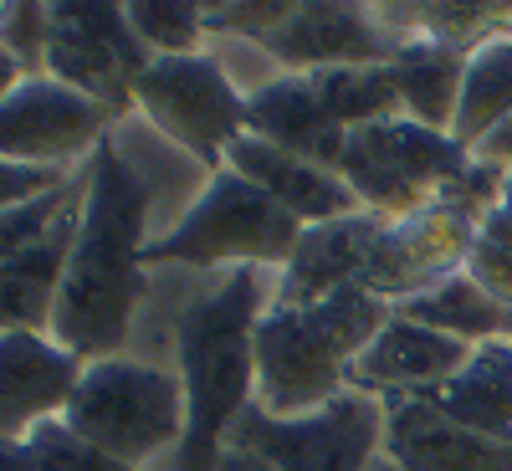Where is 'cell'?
Returning a JSON list of instances; mask_svg holds the SVG:
<instances>
[{
    "label": "cell",
    "instance_id": "obj_28",
    "mask_svg": "<svg viewBox=\"0 0 512 471\" xmlns=\"http://www.w3.org/2000/svg\"><path fill=\"white\" fill-rule=\"evenodd\" d=\"M47 36H52V11L47 6H11L6 26H0V47L26 67V77H36L41 62H47Z\"/></svg>",
    "mask_w": 512,
    "mask_h": 471
},
{
    "label": "cell",
    "instance_id": "obj_5",
    "mask_svg": "<svg viewBox=\"0 0 512 471\" xmlns=\"http://www.w3.org/2000/svg\"><path fill=\"white\" fill-rule=\"evenodd\" d=\"M62 420L103 456L139 471L149 456L185 441V384L154 364L98 359L82 369Z\"/></svg>",
    "mask_w": 512,
    "mask_h": 471
},
{
    "label": "cell",
    "instance_id": "obj_2",
    "mask_svg": "<svg viewBox=\"0 0 512 471\" xmlns=\"http://www.w3.org/2000/svg\"><path fill=\"white\" fill-rule=\"evenodd\" d=\"M256 267H236L216 292L195 297L175 318V354L185 384V441L175 471H221L236 420L256 405V323H262Z\"/></svg>",
    "mask_w": 512,
    "mask_h": 471
},
{
    "label": "cell",
    "instance_id": "obj_21",
    "mask_svg": "<svg viewBox=\"0 0 512 471\" xmlns=\"http://www.w3.org/2000/svg\"><path fill=\"white\" fill-rule=\"evenodd\" d=\"M466 57H472V47H456V41H441V36H410V41H400V57L390 62V72H395L405 118L436 128V134H451L461 77H466Z\"/></svg>",
    "mask_w": 512,
    "mask_h": 471
},
{
    "label": "cell",
    "instance_id": "obj_15",
    "mask_svg": "<svg viewBox=\"0 0 512 471\" xmlns=\"http://www.w3.org/2000/svg\"><path fill=\"white\" fill-rule=\"evenodd\" d=\"M384 461L395 471H512V446L466 431L425 400H384Z\"/></svg>",
    "mask_w": 512,
    "mask_h": 471
},
{
    "label": "cell",
    "instance_id": "obj_27",
    "mask_svg": "<svg viewBox=\"0 0 512 471\" xmlns=\"http://www.w3.org/2000/svg\"><path fill=\"white\" fill-rule=\"evenodd\" d=\"M26 451H31V466L36 471H134L113 456H103L93 441H82L67 420H47L26 436Z\"/></svg>",
    "mask_w": 512,
    "mask_h": 471
},
{
    "label": "cell",
    "instance_id": "obj_13",
    "mask_svg": "<svg viewBox=\"0 0 512 471\" xmlns=\"http://www.w3.org/2000/svg\"><path fill=\"white\" fill-rule=\"evenodd\" d=\"M472 354L477 349L461 344V338H446L405 313H390V323L374 333V344L349 364V390L374 400H420L441 390L446 379H456Z\"/></svg>",
    "mask_w": 512,
    "mask_h": 471
},
{
    "label": "cell",
    "instance_id": "obj_23",
    "mask_svg": "<svg viewBox=\"0 0 512 471\" xmlns=\"http://www.w3.org/2000/svg\"><path fill=\"white\" fill-rule=\"evenodd\" d=\"M502 118H512V31L482 36L472 47V57H466L451 139L472 154Z\"/></svg>",
    "mask_w": 512,
    "mask_h": 471
},
{
    "label": "cell",
    "instance_id": "obj_32",
    "mask_svg": "<svg viewBox=\"0 0 512 471\" xmlns=\"http://www.w3.org/2000/svg\"><path fill=\"white\" fill-rule=\"evenodd\" d=\"M477 241H487V246H502V251H512V210H492V216L477 226Z\"/></svg>",
    "mask_w": 512,
    "mask_h": 471
},
{
    "label": "cell",
    "instance_id": "obj_31",
    "mask_svg": "<svg viewBox=\"0 0 512 471\" xmlns=\"http://www.w3.org/2000/svg\"><path fill=\"white\" fill-rule=\"evenodd\" d=\"M472 159L477 164H492V169H502V175H512V118H502L492 134L472 149Z\"/></svg>",
    "mask_w": 512,
    "mask_h": 471
},
{
    "label": "cell",
    "instance_id": "obj_19",
    "mask_svg": "<svg viewBox=\"0 0 512 471\" xmlns=\"http://www.w3.org/2000/svg\"><path fill=\"white\" fill-rule=\"evenodd\" d=\"M82 200L31 251L0 262V333H52V313H57L77 226H82Z\"/></svg>",
    "mask_w": 512,
    "mask_h": 471
},
{
    "label": "cell",
    "instance_id": "obj_1",
    "mask_svg": "<svg viewBox=\"0 0 512 471\" xmlns=\"http://www.w3.org/2000/svg\"><path fill=\"white\" fill-rule=\"evenodd\" d=\"M144 231H149V190L134 175L113 139L88 159V200L67 262V282L52 313V338L82 364L118 359L134 308L144 297Z\"/></svg>",
    "mask_w": 512,
    "mask_h": 471
},
{
    "label": "cell",
    "instance_id": "obj_8",
    "mask_svg": "<svg viewBox=\"0 0 512 471\" xmlns=\"http://www.w3.org/2000/svg\"><path fill=\"white\" fill-rule=\"evenodd\" d=\"M134 103L154 118L159 134L210 164V175L226 169L231 144L246 134V98L236 93L231 72L205 52L154 57L134 88Z\"/></svg>",
    "mask_w": 512,
    "mask_h": 471
},
{
    "label": "cell",
    "instance_id": "obj_36",
    "mask_svg": "<svg viewBox=\"0 0 512 471\" xmlns=\"http://www.w3.org/2000/svg\"><path fill=\"white\" fill-rule=\"evenodd\" d=\"M502 210H512V175L502 180Z\"/></svg>",
    "mask_w": 512,
    "mask_h": 471
},
{
    "label": "cell",
    "instance_id": "obj_11",
    "mask_svg": "<svg viewBox=\"0 0 512 471\" xmlns=\"http://www.w3.org/2000/svg\"><path fill=\"white\" fill-rule=\"evenodd\" d=\"M103 128H108V113L93 98L72 93L67 82L47 72H36L0 103V159L67 169L82 154L93 159V149L108 139Z\"/></svg>",
    "mask_w": 512,
    "mask_h": 471
},
{
    "label": "cell",
    "instance_id": "obj_33",
    "mask_svg": "<svg viewBox=\"0 0 512 471\" xmlns=\"http://www.w3.org/2000/svg\"><path fill=\"white\" fill-rule=\"evenodd\" d=\"M21 82H26V67H21L6 47H0V103H6V98L21 88Z\"/></svg>",
    "mask_w": 512,
    "mask_h": 471
},
{
    "label": "cell",
    "instance_id": "obj_20",
    "mask_svg": "<svg viewBox=\"0 0 512 471\" xmlns=\"http://www.w3.org/2000/svg\"><path fill=\"white\" fill-rule=\"evenodd\" d=\"M420 400L466 431L512 446V344H482L456 379H446L441 390Z\"/></svg>",
    "mask_w": 512,
    "mask_h": 471
},
{
    "label": "cell",
    "instance_id": "obj_12",
    "mask_svg": "<svg viewBox=\"0 0 512 471\" xmlns=\"http://www.w3.org/2000/svg\"><path fill=\"white\" fill-rule=\"evenodd\" d=\"M262 52L292 77H313L328 67H390L400 41L384 31L369 6H292V16L262 41Z\"/></svg>",
    "mask_w": 512,
    "mask_h": 471
},
{
    "label": "cell",
    "instance_id": "obj_7",
    "mask_svg": "<svg viewBox=\"0 0 512 471\" xmlns=\"http://www.w3.org/2000/svg\"><path fill=\"white\" fill-rule=\"evenodd\" d=\"M226 446L262 456L277 471H369L384 446V400L344 390L323 410L292 420H277L262 405H251Z\"/></svg>",
    "mask_w": 512,
    "mask_h": 471
},
{
    "label": "cell",
    "instance_id": "obj_6",
    "mask_svg": "<svg viewBox=\"0 0 512 471\" xmlns=\"http://www.w3.org/2000/svg\"><path fill=\"white\" fill-rule=\"evenodd\" d=\"M466 164H472V154L451 134H436V128L400 113L354 128L344 159H338V175L349 180L364 210L384 221H405L415 210L436 205L446 185L466 175Z\"/></svg>",
    "mask_w": 512,
    "mask_h": 471
},
{
    "label": "cell",
    "instance_id": "obj_35",
    "mask_svg": "<svg viewBox=\"0 0 512 471\" xmlns=\"http://www.w3.org/2000/svg\"><path fill=\"white\" fill-rule=\"evenodd\" d=\"M221 471H277V466H267L262 456H246V451H231V446H226V456H221Z\"/></svg>",
    "mask_w": 512,
    "mask_h": 471
},
{
    "label": "cell",
    "instance_id": "obj_34",
    "mask_svg": "<svg viewBox=\"0 0 512 471\" xmlns=\"http://www.w3.org/2000/svg\"><path fill=\"white\" fill-rule=\"evenodd\" d=\"M0 471H36L26 441H0Z\"/></svg>",
    "mask_w": 512,
    "mask_h": 471
},
{
    "label": "cell",
    "instance_id": "obj_24",
    "mask_svg": "<svg viewBox=\"0 0 512 471\" xmlns=\"http://www.w3.org/2000/svg\"><path fill=\"white\" fill-rule=\"evenodd\" d=\"M308 82H313V93L323 98V108L344 123L349 134L364 128V123L405 113L390 67H328V72H313Z\"/></svg>",
    "mask_w": 512,
    "mask_h": 471
},
{
    "label": "cell",
    "instance_id": "obj_17",
    "mask_svg": "<svg viewBox=\"0 0 512 471\" xmlns=\"http://www.w3.org/2000/svg\"><path fill=\"white\" fill-rule=\"evenodd\" d=\"M379 231H384V216H374V210H359V216L328 221V226H308L292 251V262L282 267L277 303L282 308H313L338 287H359Z\"/></svg>",
    "mask_w": 512,
    "mask_h": 471
},
{
    "label": "cell",
    "instance_id": "obj_25",
    "mask_svg": "<svg viewBox=\"0 0 512 471\" xmlns=\"http://www.w3.org/2000/svg\"><path fill=\"white\" fill-rule=\"evenodd\" d=\"M123 16L154 57H190L205 36V6L195 0H128Z\"/></svg>",
    "mask_w": 512,
    "mask_h": 471
},
{
    "label": "cell",
    "instance_id": "obj_30",
    "mask_svg": "<svg viewBox=\"0 0 512 471\" xmlns=\"http://www.w3.org/2000/svg\"><path fill=\"white\" fill-rule=\"evenodd\" d=\"M466 277H472L477 287H487L502 308H512V251H502V246H487V241H477L472 246V256H466V267H461Z\"/></svg>",
    "mask_w": 512,
    "mask_h": 471
},
{
    "label": "cell",
    "instance_id": "obj_22",
    "mask_svg": "<svg viewBox=\"0 0 512 471\" xmlns=\"http://www.w3.org/2000/svg\"><path fill=\"white\" fill-rule=\"evenodd\" d=\"M395 313L436 328L446 338H461V344H512V308H502L487 287H477L466 272L446 277L441 287L410 297V303H395Z\"/></svg>",
    "mask_w": 512,
    "mask_h": 471
},
{
    "label": "cell",
    "instance_id": "obj_9",
    "mask_svg": "<svg viewBox=\"0 0 512 471\" xmlns=\"http://www.w3.org/2000/svg\"><path fill=\"white\" fill-rule=\"evenodd\" d=\"M52 11V36H47V62L41 72L67 82L72 93L93 98L103 113H118L134 103V88L154 52L134 36L123 6L108 0H57Z\"/></svg>",
    "mask_w": 512,
    "mask_h": 471
},
{
    "label": "cell",
    "instance_id": "obj_14",
    "mask_svg": "<svg viewBox=\"0 0 512 471\" xmlns=\"http://www.w3.org/2000/svg\"><path fill=\"white\" fill-rule=\"evenodd\" d=\"M82 369L52 333H0V441H26L36 425L62 420Z\"/></svg>",
    "mask_w": 512,
    "mask_h": 471
},
{
    "label": "cell",
    "instance_id": "obj_4",
    "mask_svg": "<svg viewBox=\"0 0 512 471\" xmlns=\"http://www.w3.org/2000/svg\"><path fill=\"white\" fill-rule=\"evenodd\" d=\"M303 221L262 195L236 169H216L200 200L185 210V221L144 246L149 262H185V267H287L297 241H303Z\"/></svg>",
    "mask_w": 512,
    "mask_h": 471
},
{
    "label": "cell",
    "instance_id": "obj_26",
    "mask_svg": "<svg viewBox=\"0 0 512 471\" xmlns=\"http://www.w3.org/2000/svg\"><path fill=\"white\" fill-rule=\"evenodd\" d=\"M82 195H88V169H82V175H72V180H67L62 190H52V195H36V200H26V205L0 210V262H11V256L31 251Z\"/></svg>",
    "mask_w": 512,
    "mask_h": 471
},
{
    "label": "cell",
    "instance_id": "obj_3",
    "mask_svg": "<svg viewBox=\"0 0 512 471\" xmlns=\"http://www.w3.org/2000/svg\"><path fill=\"white\" fill-rule=\"evenodd\" d=\"M395 303L369 287H338L313 308L272 303L256 323V405L277 420L313 415L349 390V364L390 323Z\"/></svg>",
    "mask_w": 512,
    "mask_h": 471
},
{
    "label": "cell",
    "instance_id": "obj_16",
    "mask_svg": "<svg viewBox=\"0 0 512 471\" xmlns=\"http://www.w3.org/2000/svg\"><path fill=\"white\" fill-rule=\"evenodd\" d=\"M226 169H236L241 180H251L262 195H272L287 216H297L303 226H328V221H344L359 216V195L349 190L344 175H333L323 164H308L256 134H241L226 154Z\"/></svg>",
    "mask_w": 512,
    "mask_h": 471
},
{
    "label": "cell",
    "instance_id": "obj_37",
    "mask_svg": "<svg viewBox=\"0 0 512 471\" xmlns=\"http://www.w3.org/2000/svg\"><path fill=\"white\" fill-rule=\"evenodd\" d=\"M369 471H395V466H390V461H384V456H379V461H374Z\"/></svg>",
    "mask_w": 512,
    "mask_h": 471
},
{
    "label": "cell",
    "instance_id": "obj_10",
    "mask_svg": "<svg viewBox=\"0 0 512 471\" xmlns=\"http://www.w3.org/2000/svg\"><path fill=\"white\" fill-rule=\"evenodd\" d=\"M472 246H477V221H466L461 210L436 200L405 221H384L359 287H369L384 303H410V297L456 277Z\"/></svg>",
    "mask_w": 512,
    "mask_h": 471
},
{
    "label": "cell",
    "instance_id": "obj_18",
    "mask_svg": "<svg viewBox=\"0 0 512 471\" xmlns=\"http://www.w3.org/2000/svg\"><path fill=\"white\" fill-rule=\"evenodd\" d=\"M246 134L267 139V144L308 159V164H323L333 175H338V159H344V144H349V128L323 108L313 82L292 77V72L262 82L246 98Z\"/></svg>",
    "mask_w": 512,
    "mask_h": 471
},
{
    "label": "cell",
    "instance_id": "obj_29",
    "mask_svg": "<svg viewBox=\"0 0 512 471\" xmlns=\"http://www.w3.org/2000/svg\"><path fill=\"white\" fill-rule=\"evenodd\" d=\"M67 180H72L67 169H41V164H11V159H0V210L26 205L36 195H52Z\"/></svg>",
    "mask_w": 512,
    "mask_h": 471
}]
</instances>
